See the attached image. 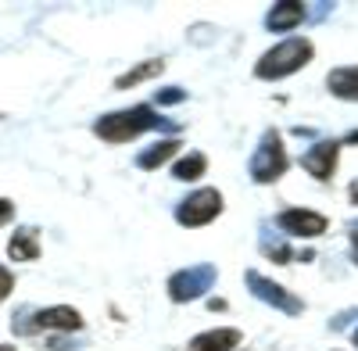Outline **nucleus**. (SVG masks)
<instances>
[{
	"label": "nucleus",
	"instance_id": "f257e3e1",
	"mask_svg": "<svg viewBox=\"0 0 358 351\" xmlns=\"http://www.w3.org/2000/svg\"><path fill=\"white\" fill-rule=\"evenodd\" d=\"M155 126H162V119H158L151 108H133V111L104 115V119L97 122V136H104L111 143H122V140H133L143 129H155Z\"/></svg>",
	"mask_w": 358,
	"mask_h": 351
},
{
	"label": "nucleus",
	"instance_id": "f03ea898",
	"mask_svg": "<svg viewBox=\"0 0 358 351\" xmlns=\"http://www.w3.org/2000/svg\"><path fill=\"white\" fill-rule=\"evenodd\" d=\"M308 57H312V43L308 40H283L258 62V76L262 79H283V76L301 69Z\"/></svg>",
	"mask_w": 358,
	"mask_h": 351
},
{
	"label": "nucleus",
	"instance_id": "7ed1b4c3",
	"mask_svg": "<svg viewBox=\"0 0 358 351\" xmlns=\"http://www.w3.org/2000/svg\"><path fill=\"white\" fill-rule=\"evenodd\" d=\"M219 208H222V197L215 190H201L190 201L179 204V222L183 226H204V222H212L219 215Z\"/></svg>",
	"mask_w": 358,
	"mask_h": 351
},
{
	"label": "nucleus",
	"instance_id": "20e7f679",
	"mask_svg": "<svg viewBox=\"0 0 358 351\" xmlns=\"http://www.w3.org/2000/svg\"><path fill=\"white\" fill-rule=\"evenodd\" d=\"M36 327L40 330H83V315L69 305H57L36 315Z\"/></svg>",
	"mask_w": 358,
	"mask_h": 351
},
{
	"label": "nucleus",
	"instance_id": "39448f33",
	"mask_svg": "<svg viewBox=\"0 0 358 351\" xmlns=\"http://www.w3.org/2000/svg\"><path fill=\"white\" fill-rule=\"evenodd\" d=\"M280 226L287 233H301V237H315V233L326 229V219L315 215V212H283L280 215Z\"/></svg>",
	"mask_w": 358,
	"mask_h": 351
},
{
	"label": "nucleus",
	"instance_id": "423d86ee",
	"mask_svg": "<svg viewBox=\"0 0 358 351\" xmlns=\"http://www.w3.org/2000/svg\"><path fill=\"white\" fill-rule=\"evenodd\" d=\"M337 165V143H319L305 155V169L315 176V180H330V172Z\"/></svg>",
	"mask_w": 358,
	"mask_h": 351
},
{
	"label": "nucleus",
	"instance_id": "0eeeda50",
	"mask_svg": "<svg viewBox=\"0 0 358 351\" xmlns=\"http://www.w3.org/2000/svg\"><path fill=\"white\" fill-rule=\"evenodd\" d=\"M241 344V334L236 330H212V334H201L190 341V351H229Z\"/></svg>",
	"mask_w": 358,
	"mask_h": 351
},
{
	"label": "nucleus",
	"instance_id": "6e6552de",
	"mask_svg": "<svg viewBox=\"0 0 358 351\" xmlns=\"http://www.w3.org/2000/svg\"><path fill=\"white\" fill-rule=\"evenodd\" d=\"M326 83H330V90H334L337 97H344V101H358V69H337Z\"/></svg>",
	"mask_w": 358,
	"mask_h": 351
},
{
	"label": "nucleus",
	"instance_id": "1a4fd4ad",
	"mask_svg": "<svg viewBox=\"0 0 358 351\" xmlns=\"http://www.w3.org/2000/svg\"><path fill=\"white\" fill-rule=\"evenodd\" d=\"M305 18V8L301 4H276L273 15H268V29H290Z\"/></svg>",
	"mask_w": 358,
	"mask_h": 351
},
{
	"label": "nucleus",
	"instance_id": "9d476101",
	"mask_svg": "<svg viewBox=\"0 0 358 351\" xmlns=\"http://www.w3.org/2000/svg\"><path fill=\"white\" fill-rule=\"evenodd\" d=\"M8 255L15 258V262H25V258H36L40 255V248H36V241H33V233H18V237L8 244Z\"/></svg>",
	"mask_w": 358,
	"mask_h": 351
},
{
	"label": "nucleus",
	"instance_id": "9b49d317",
	"mask_svg": "<svg viewBox=\"0 0 358 351\" xmlns=\"http://www.w3.org/2000/svg\"><path fill=\"white\" fill-rule=\"evenodd\" d=\"M158 72H162V62H147V65H140V69L129 72V76H118L115 86H118V90H126V86H136V83L151 79V76H158Z\"/></svg>",
	"mask_w": 358,
	"mask_h": 351
},
{
	"label": "nucleus",
	"instance_id": "f8f14e48",
	"mask_svg": "<svg viewBox=\"0 0 358 351\" xmlns=\"http://www.w3.org/2000/svg\"><path fill=\"white\" fill-rule=\"evenodd\" d=\"M179 151V143H158V148H151V151H143V158H140V165L143 169H155V165H162V162H169L172 155Z\"/></svg>",
	"mask_w": 358,
	"mask_h": 351
},
{
	"label": "nucleus",
	"instance_id": "ddd939ff",
	"mask_svg": "<svg viewBox=\"0 0 358 351\" xmlns=\"http://www.w3.org/2000/svg\"><path fill=\"white\" fill-rule=\"evenodd\" d=\"M172 172L179 176V180H197V176L204 172V158H201V155H190V158H183V162H176Z\"/></svg>",
	"mask_w": 358,
	"mask_h": 351
},
{
	"label": "nucleus",
	"instance_id": "4468645a",
	"mask_svg": "<svg viewBox=\"0 0 358 351\" xmlns=\"http://www.w3.org/2000/svg\"><path fill=\"white\" fill-rule=\"evenodd\" d=\"M11 290H15V273L0 266V301H4V298L11 294Z\"/></svg>",
	"mask_w": 358,
	"mask_h": 351
},
{
	"label": "nucleus",
	"instance_id": "2eb2a0df",
	"mask_svg": "<svg viewBox=\"0 0 358 351\" xmlns=\"http://www.w3.org/2000/svg\"><path fill=\"white\" fill-rule=\"evenodd\" d=\"M11 215H15V204L0 197V226H8V222H11Z\"/></svg>",
	"mask_w": 358,
	"mask_h": 351
},
{
	"label": "nucleus",
	"instance_id": "dca6fc26",
	"mask_svg": "<svg viewBox=\"0 0 358 351\" xmlns=\"http://www.w3.org/2000/svg\"><path fill=\"white\" fill-rule=\"evenodd\" d=\"M351 194H355V201H358V187H355V190H351Z\"/></svg>",
	"mask_w": 358,
	"mask_h": 351
},
{
	"label": "nucleus",
	"instance_id": "f3484780",
	"mask_svg": "<svg viewBox=\"0 0 358 351\" xmlns=\"http://www.w3.org/2000/svg\"><path fill=\"white\" fill-rule=\"evenodd\" d=\"M0 351H11V348H0Z\"/></svg>",
	"mask_w": 358,
	"mask_h": 351
}]
</instances>
